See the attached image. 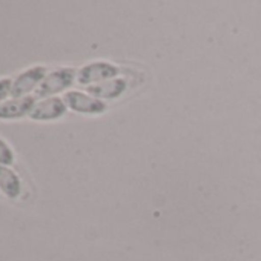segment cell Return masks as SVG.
<instances>
[{"label": "cell", "instance_id": "6", "mask_svg": "<svg viewBox=\"0 0 261 261\" xmlns=\"http://www.w3.org/2000/svg\"><path fill=\"white\" fill-rule=\"evenodd\" d=\"M37 98L34 95L28 97H11L0 105V120H17L30 117Z\"/></svg>", "mask_w": 261, "mask_h": 261}, {"label": "cell", "instance_id": "7", "mask_svg": "<svg viewBox=\"0 0 261 261\" xmlns=\"http://www.w3.org/2000/svg\"><path fill=\"white\" fill-rule=\"evenodd\" d=\"M127 91V80L123 77H115L111 80H106L103 83L94 85L86 88V92L106 101V100H115L120 98Z\"/></svg>", "mask_w": 261, "mask_h": 261}, {"label": "cell", "instance_id": "5", "mask_svg": "<svg viewBox=\"0 0 261 261\" xmlns=\"http://www.w3.org/2000/svg\"><path fill=\"white\" fill-rule=\"evenodd\" d=\"M68 112V106L62 97H48L37 100L30 118L34 121H54L62 118Z\"/></svg>", "mask_w": 261, "mask_h": 261}, {"label": "cell", "instance_id": "3", "mask_svg": "<svg viewBox=\"0 0 261 261\" xmlns=\"http://www.w3.org/2000/svg\"><path fill=\"white\" fill-rule=\"evenodd\" d=\"M69 111L82 115H101L108 111V103L88 94L86 91L71 89L63 95Z\"/></svg>", "mask_w": 261, "mask_h": 261}, {"label": "cell", "instance_id": "9", "mask_svg": "<svg viewBox=\"0 0 261 261\" xmlns=\"http://www.w3.org/2000/svg\"><path fill=\"white\" fill-rule=\"evenodd\" d=\"M14 151L13 148L0 137V166H13L14 165Z\"/></svg>", "mask_w": 261, "mask_h": 261}, {"label": "cell", "instance_id": "4", "mask_svg": "<svg viewBox=\"0 0 261 261\" xmlns=\"http://www.w3.org/2000/svg\"><path fill=\"white\" fill-rule=\"evenodd\" d=\"M48 74V68L43 65H36L28 68L27 71L20 72L13 80V91L11 97H28L31 92H36L43 79Z\"/></svg>", "mask_w": 261, "mask_h": 261}, {"label": "cell", "instance_id": "10", "mask_svg": "<svg viewBox=\"0 0 261 261\" xmlns=\"http://www.w3.org/2000/svg\"><path fill=\"white\" fill-rule=\"evenodd\" d=\"M13 91V79L10 77H2L0 79V105L8 100Z\"/></svg>", "mask_w": 261, "mask_h": 261}, {"label": "cell", "instance_id": "2", "mask_svg": "<svg viewBox=\"0 0 261 261\" xmlns=\"http://www.w3.org/2000/svg\"><path fill=\"white\" fill-rule=\"evenodd\" d=\"M120 74L121 68L117 66L115 63L106 60H95L77 69V83L83 88H89L106 80L120 77Z\"/></svg>", "mask_w": 261, "mask_h": 261}, {"label": "cell", "instance_id": "8", "mask_svg": "<svg viewBox=\"0 0 261 261\" xmlns=\"http://www.w3.org/2000/svg\"><path fill=\"white\" fill-rule=\"evenodd\" d=\"M0 192L10 200H17L22 194V180L8 166H0Z\"/></svg>", "mask_w": 261, "mask_h": 261}, {"label": "cell", "instance_id": "1", "mask_svg": "<svg viewBox=\"0 0 261 261\" xmlns=\"http://www.w3.org/2000/svg\"><path fill=\"white\" fill-rule=\"evenodd\" d=\"M77 83V69L71 66H62L46 74L37 91L34 92V97L37 100L48 98V97H59L62 92L71 91L72 85Z\"/></svg>", "mask_w": 261, "mask_h": 261}]
</instances>
